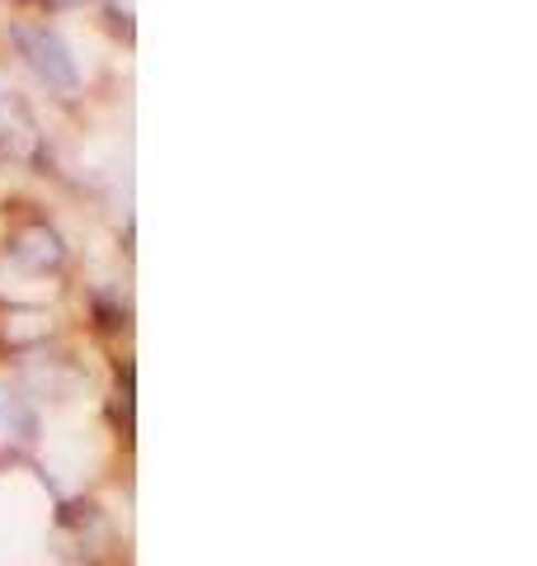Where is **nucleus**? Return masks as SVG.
Returning a JSON list of instances; mask_svg holds the SVG:
<instances>
[{"instance_id": "obj_4", "label": "nucleus", "mask_w": 537, "mask_h": 566, "mask_svg": "<svg viewBox=\"0 0 537 566\" xmlns=\"http://www.w3.org/2000/svg\"><path fill=\"white\" fill-rule=\"evenodd\" d=\"M52 340V312L48 307H24L14 303L0 312V345L6 349H39Z\"/></svg>"}, {"instance_id": "obj_6", "label": "nucleus", "mask_w": 537, "mask_h": 566, "mask_svg": "<svg viewBox=\"0 0 537 566\" xmlns=\"http://www.w3.org/2000/svg\"><path fill=\"white\" fill-rule=\"evenodd\" d=\"M33 430H39V420H33L29 406L0 392V444H29Z\"/></svg>"}, {"instance_id": "obj_5", "label": "nucleus", "mask_w": 537, "mask_h": 566, "mask_svg": "<svg viewBox=\"0 0 537 566\" xmlns=\"http://www.w3.org/2000/svg\"><path fill=\"white\" fill-rule=\"evenodd\" d=\"M0 156H10V161H33L39 156V128H33L24 104L10 95H0Z\"/></svg>"}, {"instance_id": "obj_2", "label": "nucleus", "mask_w": 537, "mask_h": 566, "mask_svg": "<svg viewBox=\"0 0 537 566\" xmlns=\"http://www.w3.org/2000/svg\"><path fill=\"white\" fill-rule=\"evenodd\" d=\"M62 543L71 547V557L85 562V566H99L104 557H109V547H114V528L109 520H104V510L99 505H66L62 510Z\"/></svg>"}, {"instance_id": "obj_1", "label": "nucleus", "mask_w": 537, "mask_h": 566, "mask_svg": "<svg viewBox=\"0 0 537 566\" xmlns=\"http://www.w3.org/2000/svg\"><path fill=\"white\" fill-rule=\"evenodd\" d=\"M14 48H20V57L29 62V71L39 76L48 91H62L71 95L76 91V57H71V48L62 43L57 29L48 24H14Z\"/></svg>"}, {"instance_id": "obj_7", "label": "nucleus", "mask_w": 537, "mask_h": 566, "mask_svg": "<svg viewBox=\"0 0 537 566\" xmlns=\"http://www.w3.org/2000/svg\"><path fill=\"white\" fill-rule=\"evenodd\" d=\"M48 6H76V0H48Z\"/></svg>"}, {"instance_id": "obj_3", "label": "nucleus", "mask_w": 537, "mask_h": 566, "mask_svg": "<svg viewBox=\"0 0 537 566\" xmlns=\"http://www.w3.org/2000/svg\"><path fill=\"white\" fill-rule=\"evenodd\" d=\"M10 255H14V264H24V270H33V274H52V270L66 264V241L52 222L29 218L10 232Z\"/></svg>"}]
</instances>
